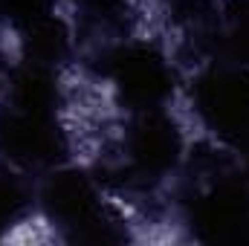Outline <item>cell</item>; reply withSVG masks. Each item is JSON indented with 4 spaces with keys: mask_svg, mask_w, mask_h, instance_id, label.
Here are the masks:
<instances>
[{
    "mask_svg": "<svg viewBox=\"0 0 249 246\" xmlns=\"http://www.w3.org/2000/svg\"><path fill=\"white\" fill-rule=\"evenodd\" d=\"M122 223L127 241L139 246H188L194 244V229L174 203L145 206L122 203Z\"/></svg>",
    "mask_w": 249,
    "mask_h": 246,
    "instance_id": "obj_1",
    "label": "cell"
},
{
    "mask_svg": "<svg viewBox=\"0 0 249 246\" xmlns=\"http://www.w3.org/2000/svg\"><path fill=\"white\" fill-rule=\"evenodd\" d=\"M0 244L3 246H64L67 244V232L55 217H50L41 209L23 211L15 220H9L0 232Z\"/></svg>",
    "mask_w": 249,
    "mask_h": 246,
    "instance_id": "obj_2",
    "label": "cell"
}]
</instances>
